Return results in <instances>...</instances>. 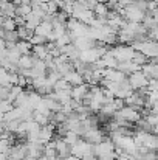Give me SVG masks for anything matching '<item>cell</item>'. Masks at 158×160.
<instances>
[{"instance_id":"cell-2","label":"cell","mask_w":158,"mask_h":160,"mask_svg":"<svg viewBox=\"0 0 158 160\" xmlns=\"http://www.w3.org/2000/svg\"><path fill=\"white\" fill-rule=\"evenodd\" d=\"M113 117H115V118H121V120H127V121L136 124V121H140V120L143 118V113H141V110H138V109H135V107L126 104V106L121 107Z\"/></svg>"},{"instance_id":"cell-18","label":"cell","mask_w":158,"mask_h":160,"mask_svg":"<svg viewBox=\"0 0 158 160\" xmlns=\"http://www.w3.org/2000/svg\"><path fill=\"white\" fill-rule=\"evenodd\" d=\"M152 132H154V134H157V135H158V124H157V126H154V129H152Z\"/></svg>"},{"instance_id":"cell-11","label":"cell","mask_w":158,"mask_h":160,"mask_svg":"<svg viewBox=\"0 0 158 160\" xmlns=\"http://www.w3.org/2000/svg\"><path fill=\"white\" fill-rule=\"evenodd\" d=\"M31 54H33L34 58H37V59H42V61H47L48 58H51L48 48H47V44H44V45H33Z\"/></svg>"},{"instance_id":"cell-19","label":"cell","mask_w":158,"mask_h":160,"mask_svg":"<svg viewBox=\"0 0 158 160\" xmlns=\"http://www.w3.org/2000/svg\"><path fill=\"white\" fill-rule=\"evenodd\" d=\"M154 2H155V3H157V5H158V0H154Z\"/></svg>"},{"instance_id":"cell-6","label":"cell","mask_w":158,"mask_h":160,"mask_svg":"<svg viewBox=\"0 0 158 160\" xmlns=\"http://www.w3.org/2000/svg\"><path fill=\"white\" fill-rule=\"evenodd\" d=\"M140 53L146 54L149 59L158 58V42L152 41V39H146V41L143 42V48H141Z\"/></svg>"},{"instance_id":"cell-8","label":"cell","mask_w":158,"mask_h":160,"mask_svg":"<svg viewBox=\"0 0 158 160\" xmlns=\"http://www.w3.org/2000/svg\"><path fill=\"white\" fill-rule=\"evenodd\" d=\"M62 78H64L67 82H70V84H71V87H73V86H79V84L85 82V81H84V76H82L76 68L70 70V72H68V73H65Z\"/></svg>"},{"instance_id":"cell-7","label":"cell","mask_w":158,"mask_h":160,"mask_svg":"<svg viewBox=\"0 0 158 160\" xmlns=\"http://www.w3.org/2000/svg\"><path fill=\"white\" fill-rule=\"evenodd\" d=\"M89 90H90V86L87 82H82L79 86H73L71 87V98L74 101H82L85 98V95L89 93Z\"/></svg>"},{"instance_id":"cell-10","label":"cell","mask_w":158,"mask_h":160,"mask_svg":"<svg viewBox=\"0 0 158 160\" xmlns=\"http://www.w3.org/2000/svg\"><path fill=\"white\" fill-rule=\"evenodd\" d=\"M93 12H95V16H96L98 19L107 20V16H108V12H110V8H108V5L105 3L104 0H99V2L96 3V6L93 8Z\"/></svg>"},{"instance_id":"cell-16","label":"cell","mask_w":158,"mask_h":160,"mask_svg":"<svg viewBox=\"0 0 158 160\" xmlns=\"http://www.w3.org/2000/svg\"><path fill=\"white\" fill-rule=\"evenodd\" d=\"M81 160H98V157H96L95 154H87V156L81 157Z\"/></svg>"},{"instance_id":"cell-12","label":"cell","mask_w":158,"mask_h":160,"mask_svg":"<svg viewBox=\"0 0 158 160\" xmlns=\"http://www.w3.org/2000/svg\"><path fill=\"white\" fill-rule=\"evenodd\" d=\"M34 56L33 54H22L19 62H17V67L19 68H31L34 65Z\"/></svg>"},{"instance_id":"cell-5","label":"cell","mask_w":158,"mask_h":160,"mask_svg":"<svg viewBox=\"0 0 158 160\" xmlns=\"http://www.w3.org/2000/svg\"><path fill=\"white\" fill-rule=\"evenodd\" d=\"M70 154L76 156V157H84L87 154H93V143L87 142V140H78L71 148H70Z\"/></svg>"},{"instance_id":"cell-17","label":"cell","mask_w":158,"mask_h":160,"mask_svg":"<svg viewBox=\"0 0 158 160\" xmlns=\"http://www.w3.org/2000/svg\"><path fill=\"white\" fill-rule=\"evenodd\" d=\"M135 0H119V5H122V6H127V5H130V3H133Z\"/></svg>"},{"instance_id":"cell-4","label":"cell","mask_w":158,"mask_h":160,"mask_svg":"<svg viewBox=\"0 0 158 160\" xmlns=\"http://www.w3.org/2000/svg\"><path fill=\"white\" fill-rule=\"evenodd\" d=\"M127 81L130 82L133 90H141V89L147 87V84H149V78L143 70H138V72H133V73L127 75Z\"/></svg>"},{"instance_id":"cell-14","label":"cell","mask_w":158,"mask_h":160,"mask_svg":"<svg viewBox=\"0 0 158 160\" xmlns=\"http://www.w3.org/2000/svg\"><path fill=\"white\" fill-rule=\"evenodd\" d=\"M132 61H133L135 64H138V65H141V67H143V65H144V64H147V62H149L151 59H149V58H147L146 54H143V53H140V52H136Z\"/></svg>"},{"instance_id":"cell-1","label":"cell","mask_w":158,"mask_h":160,"mask_svg":"<svg viewBox=\"0 0 158 160\" xmlns=\"http://www.w3.org/2000/svg\"><path fill=\"white\" fill-rule=\"evenodd\" d=\"M113 56L118 59V62H124V61H132L135 56V50L132 48L130 44H115L112 47H108Z\"/></svg>"},{"instance_id":"cell-13","label":"cell","mask_w":158,"mask_h":160,"mask_svg":"<svg viewBox=\"0 0 158 160\" xmlns=\"http://www.w3.org/2000/svg\"><path fill=\"white\" fill-rule=\"evenodd\" d=\"M16 47L20 52V54H31V52H33V44L30 41H19L16 44Z\"/></svg>"},{"instance_id":"cell-15","label":"cell","mask_w":158,"mask_h":160,"mask_svg":"<svg viewBox=\"0 0 158 160\" xmlns=\"http://www.w3.org/2000/svg\"><path fill=\"white\" fill-rule=\"evenodd\" d=\"M30 42L33 44V45H44V44H47L48 41H47V38H44V36H41V34H33V38L30 39Z\"/></svg>"},{"instance_id":"cell-9","label":"cell","mask_w":158,"mask_h":160,"mask_svg":"<svg viewBox=\"0 0 158 160\" xmlns=\"http://www.w3.org/2000/svg\"><path fill=\"white\" fill-rule=\"evenodd\" d=\"M51 31H53V22L48 20V19H44V20L36 27V30H34L36 34H41V36L47 38V41H48V36L51 34Z\"/></svg>"},{"instance_id":"cell-3","label":"cell","mask_w":158,"mask_h":160,"mask_svg":"<svg viewBox=\"0 0 158 160\" xmlns=\"http://www.w3.org/2000/svg\"><path fill=\"white\" fill-rule=\"evenodd\" d=\"M144 16H146V11L136 8L133 3L124 6V11H122V17L127 20V22H135V23H141L144 20Z\"/></svg>"}]
</instances>
